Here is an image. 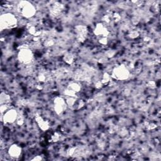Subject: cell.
<instances>
[{
  "instance_id": "obj_4",
  "label": "cell",
  "mask_w": 161,
  "mask_h": 161,
  "mask_svg": "<svg viewBox=\"0 0 161 161\" xmlns=\"http://www.w3.org/2000/svg\"><path fill=\"white\" fill-rule=\"evenodd\" d=\"M18 59L23 64H30L33 59V52L28 47L21 48L18 53Z\"/></svg>"
},
{
  "instance_id": "obj_13",
  "label": "cell",
  "mask_w": 161,
  "mask_h": 161,
  "mask_svg": "<svg viewBox=\"0 0 161 161\" xmlns=\"http://www.w3.org/2000/svg\"><path fill=\"white\" fill-rule=\"evenodd\" d=\"M112 78L111 75H110L109 74H108L107 73H105L103 74V76H102V79L101 80V82L103 84H108V83H110V79Z\"/></svg>"
},
{
  "instance_id": "obj_18",
  "label": "cell",
  "mask_w": 161,
  "mask_h": 161,
  "mask_svg": "<svg viewBox=\"0 0 161 161\" xmlns=\"http://www.w3.org/2000/svg\"><path fill=\"white\" fill-rule=\"evenodd\" d=\"M43 158H42V157L41 156H40V155H37V156H36L35 157H34L33 158H32V160H42Z\"/></svg>"
},
{
  "instance_id": "obj_15",
  "label": "cell",
  "mask_w": 161,
  "mask_h": 161,
  "mask_svg": "<svg viewBox=\"0 0 161 161\" xmlns=\"http://www.w3.org/2000/svg\"><path fill=\"white\" fill-rule=\"evenodd\" d=\"M59 138H60V135L58 133H53L52 137H51V139L53 142H58L59 140Z\"/></svg>"
},
{
  "instance_id": "obj_9",
  "label": "cell",
  "mask_w": 161,
  "mask_h": 161,
  "mask_svg": "<svg viewBox=\"0 0 161 161\" xmlns=\"http://www.w3.org/2000/svg\"><path fill=\"white\" fill-rule=\"evenodd\" d=\"M35 120H36V123H37L38 126L39 127L40 130H42V131L45 132V131H47L49 129L50 125H49L48 122L45 120L41 116H40V115L36 116Z\"/></svg>"
},
{
  "instance_id": "obj_17",
  "label": "cell",
  "mask_w": 161,
  "mask_h": 161,
  "mask_svg": "<svg viewBox=\"0 0 161 161\" xmlns=\"http://www.w3.org/2000/svg\"><path fill=\"white\" fill-rule=\"evenodd\" d=\"M130 36L132 38H137L138 36V33L137 32H136V31L132 32L130 33Z\"/></svg>"
},
{
  "instance_id": "obj_14",
  "label": "cell",
  "mask_w": 161,
  "mask_h": 161,
  "mask_svg": "<svg viewBox=\"0 0 161 161\" xmlns=\"http://www.w3.org/2000/svg\"><path fill=\"white\" fill-rule=\"evenodd\" d=\"M99 42L103 45H107V43L108 42V37H100L99 39Z\"/></svg>"
},
{
  "instance_id": "obj_12",
  "label": "cell",
  "mask_w": 161,
  "mask_h": 161,
  "mask_svg": "<svg viewBox=\"0 0 161 161\" xmlns=\"http://www.w3.org/2000/svg\"><path fill=\"white\" fill-rule=\"evenodd\" d=\"M64 61L68 64H72L74 63V56L70 53H66L64 57Z\"/></svg>"
},
{
  "instance_id": "obj_16",
  "label": "cell",
  "mask_w": 161,
  "mask_h": 161,
  "mask_svg": "<svg viewBox=\"0 0 161 161\" xmlns=\"http://www.w3.org/2000/svg\"><path fill=\"white\" fill-rule=\"evenodd\" d=\"M147 85H148V86L150 88H152V89L155 88V83L154 81H149V82L148 83Z\"/></svg>"
},
{
  "instance_id": "obj_10",
  "label": "cell",
  "mask_w": 161,
  "mask_h": 161,
  "mask_svg": "<svg viewBox=\"0 0 161 161\" xmlns=\"http://www.w3.org/2000/svg\"><path fill=\"white\" fill-rule=\"evenodd\" d=\"M68 88L71 89V90H72L73 91L78 93H79L80 91V90L81 89V86L78 83L73 82V83H70L69 84Z\"/></svg>"
},
{
  "instance_id": "obj_8",
  "label": "cell",
  "mask_w": 161,
  "mask_h": 161,
  "mask_svg": "<svg viewBox=\"0 0 161 161\" xmlns=\"http://www.w3.org/2000/svg\"><path fill=\"white\" fill-rule=\"evenodd\" d=\"M22 148L17 144L12 145L8 150V153L9 156L14 159L18 158L22 154Z\"/></svg>"
},
{
  "instance_id": "obj_1",
  "label": "cell",
  "mask_w": 161,
  "mask_h": 161,
  "mask_svg": "<svg viewBox=\"0 0 161 161\" xmlns=\"http://www.w3.org/2000/svg\"><path fill=\"white\" fill-rule=\"evenodd\" d=\"M17 24L18 20L15 15L12 13H6L0 17V27L2 31L13 28L17 26Z\"/></svg>"
},
{
  "instance_id": "obj_2",
  "label": "cell",
  "mask_w": 161,
  "mask_h": 161,
  "mask_svg": "<svg viewBox=\"0 0 161 161\" xmlns=\"http://www.w3.org/2000/svg\"><path fill=\"white\" fill-rule=\"evenodd\" d=\"M19 13L26 18L33 17L36 13V8L33 5L27 1L20 2L17 5Z\"/></svg>"
},
{
  "instance_id": "obj_5",
  "label": "cell",
  "mask_w": 161,
  "mask_h": 161,
  "mask_svg": "<svg viewBox=\"0 0 161 161\" xmlns=\"http://www.w3.org/2000/svg\"><path fill=\"white\" fill-rule=\"evenodd\" d=\"M19 115L15 109H8L2 115V122L5 124H12L17 122Z\"/></svg>"
},
{
  "instance_id": "obj_11",
  "label": "cell",
  "mask_w": 161,
  "mask_h": 161,
  "mask_svg": "<svg viewBox=\"0 0 161 161\" xmlns=\"http://www.w3.org/2000/svg\"><path fill=\"white\" fill-rule=\"evenodd\" d=\"M10 96L5 93L1 94V104H9L10 103Z\"/></svg>"
},
{
  "instance_id": "obj_7",
  "label": "cell",
  "mask_w": 161,
  "mask_h": 161,
  "mask_svg": "<svg viewBox=\"0 0 161 161\" xmlns=\"http://www.w3.org/2000/svg\"><path fill=\"white\" fill-rule=\"evenodd\" d=\"M93 32L94 33L95 35L99 37H108V35H109L110 32L108 31V30L107 29V28L106 27V25H104L103 23H98L94 30Z\"/></svg>"
},
{
  "instance_id": "obj_3",
  "label": "cell",
  "mask_w": 161,
  "mask_h": 161,
  "mask_svg": "<svg viewBox=\"0 0 161 161\" xmlns=\"http://www.w3.org/2000/svg\"><path fill=\"white\" fill-rule=\"evenodd\" d=\"M130 71L125 65H120L115 67L112 73L111 77L117 81H125L129 78Z\"/></svg>"
},
{
  "instance_id": "obj_6",
  "label": "cell",
  "mask_w": 161,
  "mask_h": 161,
  "mask_svg": "<svg viewBox=\"0 0 161 161\" xmlns=\"http://www.w3.org/2000/svg\"><path fill=\"white\" fill-rule=\"evenodd\" d=\"M67 107L66 99L62 97H56L53 101V108L58 115L63 114Z\"/></svg>"
}]
</instances>
